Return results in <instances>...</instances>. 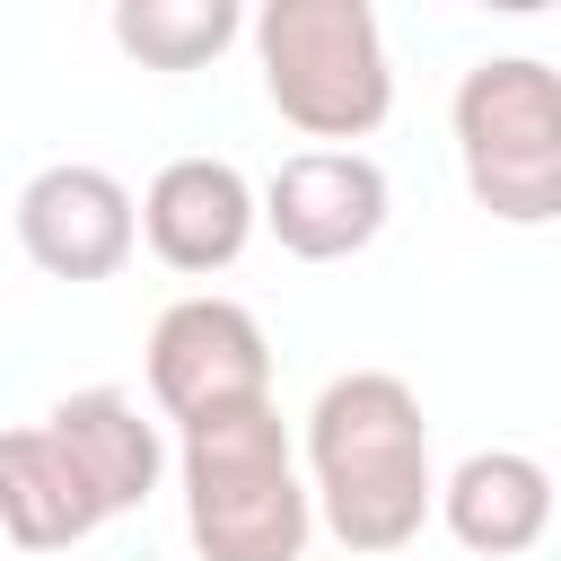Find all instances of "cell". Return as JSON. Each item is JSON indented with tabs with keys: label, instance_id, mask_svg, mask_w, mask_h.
Masks as SVG:
<instances>
[{
	"label": "cell",
	"instance_id": "cell-4",
	"mask_svg": "<svg viewBox=\"0 0 561 561\" xmlns=\"http://www.w3.org/2000/svg\"><path fill=\"white\" fill-rule=\"evenodd\" d=\"M456 158L491 219L543 228L561 210V79L535 53H491L456 79Z\"/></svg>",
	"mask_w": 561,
	"mask_h": 561
},
{
	"label": "cell",
	"instance_id": "cell-2",
	"mask_svg": "<svg viewBox=\"0 0 561 561\" xmlns=\"http://www.w3.org/2000/svg\"><path fill=\"white\" fill-rule=\"evenodd\" d=\"M184 473V526L202 561H298L316 535L298 447L280 430V403H237L184 430L175 447Z\"/></svg>",
	"mask_w": 561,
	"mask_h": 561
},
{
	"label": "cell",
	"instance_id": "cell-9",
	"mask_svg": "<svg viewBox=\"0 0 561 561\" xmlns=\"http://www.w3.org/2000/svg\"><path fill=\"white\" fill-rule=\"evenodd\" d=\"M44 430H53V447L79 465V482L96 491L105 517L140 508V500L158 491V473H167V438H158V421H149L123 386H79V394H61V403L44 412Z\"/></svg>",
	"mask_w": 561,
	"mask_h": 561
},
{
	"label": "cell",
	"instance_id": "cell-8",
	"mask_svg": "<svg viewBox=\"0 0 561 561\" xmlns=\"http://www.w3.org/2000/svg\"><path fill=\"white\" fill-rule=\"evenodd\" d=\"M149 254L167 272H228L245 245H254V184L228 167V158H167L149 175V193L131 202Z\"/></svg>",
	"mask_w": 561,
	"mask_h": 561
},
{
	"label": "cell",
	"instance_id": "cell-11",
	"mask_svg": "<svg viewBox=\"0 0 561 561\" xmlns=\"http://www.w3.org/2000/svg\"><path fill=\"white\" fill-rule=\"evenodd\" d=\"M105 526L79 465L53 447V430H0V535L18 552H70Z\"/></svg>",
	"mask_w": 561,
	"mask_h": 561
},
{
	"label": "cell",
	"instance_id": "cell-1",
	"mask_svg": "<svg viewBox=\"0 0 561 561\" xmlns=\"http://www.w3.org/2000/svg\"><path fill=\"white\" fill-rule=\"evenodd\" d=\"M430 421L394 368H351L307 412V508L342 552H403L430 526Z\"/></svg>",
	"mask_w": 561,
	"mask_h": 561
},
{
	"label": "cell",
	"instance_id": "cell-5",
	"mask_svg": "<svg viewBox=\"0 0 561 561\" xmlns=\"http://www.w3.org/2000/svg\"><path fill=\"white\" fill-rule=\"evenodd\" d=\"M149 403L175 430L237 412V403H272V342H263L254 307H237L219 289L175 298L149 324Z\"/></svg>",
	"mask_w": 561,
	"mask_h": 561
},
{
	"label": "cell",
	"instance_id": "cell-3",
	"mask_svg": "<svg viewBox=\"0 0 561 561\" xmlns=\"http://www.w3.org/2000/svg\"><path fill=\"white\" fill-rule=\"evenodd\" d=\"M254 61L272 114L324 149L368 140L394 114V61L368 0H272L254 18Z\"/></svg>",
	"mask_w": 561,
	"mask_h": 561
},
{
	"label": "cell",
	"instance_id": "cell-10",
	"mask_svg": "<svg viewBox=\"0 0 561 561\" xmlns=\"http://www.w3.org/2000/svg\"><path fill=\"white\" fill-rule=\"evenodd\" d=\"M430 508L447 517V535H456L465 552L508 561V552H535V543H543V526H552V473H543L526 447H473V456L438 482Z\"/></svg>",
	"mask_w": 561,
	"mask_h": 561
},
{
	"label": "cell",
	"instance_id": "cell-7",
	"mask_svg": "<svg viewBox=\"0 0 561 561\" xmlns=\"http://www.w3.org/2000/svg\"><path fill=\"white\" fill-rule=\"evenodd\" d=\"M18 245L53 280H114L131 263V245H140V219H131L123 175H105L88 158L35 167L26 193H18Z\"/></svg>",
	"mask_w": 561,
	"mask_h": 561
},
{
	"label": "cell",
	"instance_id": "cell-6",
	"mask_svg": "<svg viewBox=\"0 0 561 561\" xmlns=\"http://www.w3.org/2000/svg\"><path fill=\"white\" fill-rule=\"evenodd\" d=\"M386 202L394 193H386V167L368 149H298L254 193V228H272L280 254H298V263H342V254L377 245Z\"/></svg>",
	"mask_w": 561,
	"mask_h": 561
},
{
	"label": "cell",
	"instance_id": "cell-12",
	"mask_svg": "<svg viewBox=\"0 0 561 561\" xmlns=\"http://www.w3.org/2000/svg\"><path fill=\"white\" fill-rule=\"evenodd\" d=\"M237 0H114V44L149 70H202L237 44Z\"/></svg>",
	"mask_w": 561,
	"mask_h": 561
}]
</instances>
